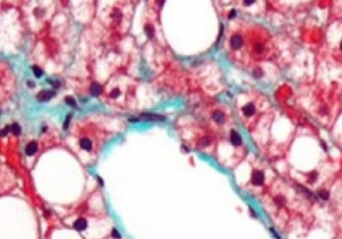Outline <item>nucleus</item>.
I'll return each mask as SVG.
<instances>
[{
    "label": "nucleus",
    "instance_id": "nucleus-23",
    "mask_svg": "<svg viewBox=\"0 0 342 239\" xmlns=\"http://www.w3.org/2000/svg\"><path fill=\"white\" fill-rule=\"evenodd\" d=\"M51 84L54 86V88H58V87H60V82L55 80V82H51Z\"/></svg>",
    "mask_w": 342,
    "mask_h": 239
},
{
    "label": "nucleus",
    "instance_id": "nucleus-16",
    "mask_svg": "<svg viewBox=\"0 0 342 239\" xmlns=\"http://www.w3.org/2000/svg\"><path fill=\"white\" fill-rule=\"evenodd\" d=\"M318 196L321 199H323V200H328V199H329V192L326 190H319L318 191Z\"/></svg>",
    "mask_w": 342,
    "mask_h": 239
},
{
    "label": "nucleus",
    "instance_id": "nucleus-21",
    "mask_svg": "<svg viewBox=\"0 0 342 239\" xmlns=\"http://www.w3.org/2000/svg\"><path fill=\"white\" fill-rule=\"evenodd\" d=\"M275 203H277V205H279V206L285 205V199L282 198V196H278V198H275Z\"/></svg>",
    "mask_w": 342,
    "mask_h": 239
},
{
    "label": "nucleus",
    "instance_id": "nucleus-1",
    "mask_svg": "<svg viewBox=\"0 0 342 239\" xmlns=\"http://www.w3.org/2000/svg\"><path fill=\"white\" fill-rule=\"evenodd\" d=\"M243 46V39H242L241 35H233L231 39H230V47L233 49H239Z\"/></svg>",
    "mask_w": 342,
    "mask_h": 239
},
{
    "label": "nucleus",
    "instance_id": "nucleus-2",
    "mask_svg": "<svg viewBox=\"0 0 342 239\" xmlns=\"http://www.w3.org/2000/svg\"><path fill=\"white\" fill-rule=\"evenodd\" d=\"M251 182H253V185H254V186H261L262 183L265 182V174L262 172V171H259V170H255L254 172H253Z\"/></svg>",
    "mask_w": 342,
    "mask_h": 239
},
{
    "label": "nucleus",
    "instance_id": "nucleus-8",
    "mask_svg": "<svg viewBox=\"0 0 342 239\" xmlns=\"http://www.w3.org/2000/svg\"><path fill=\"white\" fill-rule=\"evenodd\" d=\"M36 151H38V143H36V142H29L26 147V154L28 156H32Z\"/></svg>",
    "mask_w": 342,
    "mask_h": 239
},
{
    "label": "nucleus",
    "instance_id": "nucleus-3",
    "mask_svg": "<svg viewBox=\"0 0 342 239\" xmlns=\"http://www.w3.org/2000/svg\"><path fill=\"white\" fill-rule=\"evenodd\" d=\"M54 96H55V91L54 89H49V91H46V89H43V91H40V92L38 94V100L39 102H48L49 99H52Z\"/></svg>",
    "mask_w": 342,
    "mask_h": 239
},
{
    "label": "nucleus",
    "instance_id": "nucleus-27",
    "mask_svg": "<svg viewBox=\"0 0 342 239\" xmlns=\"http://www.w3.org/2000/svg\"><path fill=\"white\" fill-rule=\"evenodd\" d=\"M139 119H136V118H130V122H138Z\"/></svg>",
    "mask_w": 342,
    "mask_h": 239
},
{
    "label": "nucleus",
    "instance_id": "nucleus-10",
    "mask_svg": "<svg viewBox=\"0 0 342 239\" xmlns=\"http://www.w3.org/2000/svg\"><path fill=\"white\" fill-rule=\"evenodd\" d=\"M90 92L92 96H99L102 92V86L99 83H92L90 87Z\"/></svg>",
    "mask_w": 342,
    "mask_h": 239
},
{
    "label": "nucleus",
    "instance_id": "nucleus-26",
    "mask_svg": "<svg viewBox=\"0 0 342 239\" xmlns=\"http://www.w3.org/2000/svg\"><path fill=\"white\" fill-rule=\"evenodd\" d=\"M27 84H28L29 87H34V86H35V84H34V82H32V80H28V82H27Z\"/></svg>",
    "mask_w": 342,
    "mask_h": 239
},
{
    "label": "nucleus",
    "instance_id": "nucleus-5",
    "mask_svg": "<svg viewBox=\"0 0 342 239\" xmlns=\"http://www.w3.org/2000/svg\"><path fill=\"white\" fill-rule=\"evenodd\" d=\"M74 228H75L76 231H84L86 228H87V220L84 218H79L75 220V223H74Z\"/></svg>",
    "mask_w": 342,
    "mask_h": 239
},
{
    "label": "nucleus",
    "instance_id": "nucleus-15",
    "mask_svg": "<svg viewBox=\"0 0 342 239\" xmlns=\"http://www.w3.org/2000/svg\"><path fill=\"white\" fill-rule=\"evenodd\" d=\"M32 71H34V75L38 76V78H40V76L43 75L41 68H40V67H38V66H32Z\"/></svg>",
    "mask_w": 342,
    "mask_h": 239
},
{
    "label": "nucleus",
    "instance_id": "nucleus-4",
    "mask_svg": "<svg viewBox=\"0 0 342 239\" xmlns=\"http://www.w3.org/2000/svg\"><path fill=\"white\" fill-rule=\"evenodd\" d=\"M140 119H145V120H154V122H165L166 116L163 115H158V114H142Z\"/></svg>",
    "mask_w": 342,
    "mask_h": 239
},
{
    "label": "nucleus",
    "instance_id": "nucleus-19",
    "mask_svg": "<svg viewBox=\"0 0 342 239\" xmlns=\"http://www.w3.org/2000/svg\"><path fill=\"white\" fill-rule=\"evenodd\" d=\"M119 95H120V91H119V88H114L112 91H111V94H110L111 98H118Z\"/></svg>",
    "mask_w": 342,
    "mask_h": 239
},
{
    "label": "nucleus",
    "instance_id": "nucleus-13",
    "mask_svg": "<svg viewBox=\"0 0 342 239\" xmlns=\"http://www.w3.org/2000/svg\"><path fill=\"white\" fill-rule=\"evenodd\" d=\"M11 131L15 134V135H19V134L21 132V128H20V126H19L18 123H14L11 126Z\"/></svg>",
    "mask_w": 342,
    "mask_h": 239
},
{
    "label": "nucleus",
    "instance_id": "nucleus-24",
    "mask_svg": "<svg viewBox=\"0 0 342 239\" xmlns=\"http://www.w3.org/2000/svg\"><path fill=\"white\" fill-rule=\"evenodd\" d=\"M316 176H317V172L314 171V172H311V179H310V182H314L316 180Z\"/></svg>",
    "mask_w": 342,
    "mask_h": 239
},
{
    "label": "nucleus",
    "instance_id": "nucleus-7",
    "mask_svg": "<svg viewBox=\"0 0 342 239\" xmlns=\"http://www.w3.org/2000/svg\"><path fill=\"white\" fill-rule=\"evenodd\" d=\"M242 112L245 114L246 116H251L255 114V106L253 103H247L242 107Z\"/></svg>",
    "mask_w": 342,
    "mask_h": 239
},
{
    "label": "nucleus",
    "instance_id": "nucleus-25",
    "mask_svg": "<svg viewBox=\"0 0 342 239\" xmlns=\"http://www.w3.org/2000/svg\"><path fill=\"white\" fill-rule=\"evenodd\" d=\"M245 4H246V6H250V4H254V1H253V0H246Z\"/></svg>",
    "mask_w": 342,
    "mask_h": 239
},
{
    "label": "nucleus",
    "instance_id": "nucleus-12",
    "mask_svg": "<svg viewBox=\"0 0 342 239\" xmlns=\"http://www.w3.org/2000/svg\"><path fill=\"white\" fill-rule=\"evenodd\" d=\"M66 103L68 104V106H71V107H74V108H76L78 107V104H76V102H75V99L72 98V96H66Z\"/></svg>",
    "mask_w": 342,
    "mask_h": 239
},
{
    "label": "nucleus",
    "instance_id": "nucleus-22",
    "mask_svg": "<svg viewBox=\"0 0 342 239\" xmlns=\"http://www.w3.org/2000/svg\"><path fill=\"white\" fill-rule=\"evenodd\" d=\"M237 15V12H235V9H231L229 14V19H234V16Z\"/></svg>",
    "mask_w": 342,
    "mask_h": 239
},
{
    "label": "nucleus",
    "instance_id": "nucleus-9",
    "mask_svg": "<svg viewBox=\"0 0 342 239\" xmlns=\"http://www.w3.org/2000/svg\"><path fill=\"white\" fill-rule=\"evenodd\" d=\"M79 144H80V147L83 148V150H86V151L92 150V143H91V140H90V139H87V138H82L80 140H79Z\"/></svg>",
    "mask_w": 342,
    "mask_h": 239
},
{
    "label": "nucleus",
    "instance_id": "nucleus-18",
    "mask_svg": "<svg viewBox=\"0 0 342 239\" xmlns=\"http://www.w3.org/2000/svg\"><path fill=\"white\" fill-rule=\"evenodd\" d=\"M111 236L115 239H120V234H119V231L116 230V228H112V230H111Z\"/></svg>",
    "mask_w": 342,
    "mask_h": 239
},
{
    "label": "nucleus",
    "instance_id": "nucleus-20",
    "mask_svg": "<svg viewBox=\"0 0 342 239\" xmlns=\"http://www.w3.org/2000/svg\"><path fill=\"white\" fill-rule=\"evenodd\" d=\"M9 131H11V126H7L6 128H4V130H1V131H0V135H1V136H4V135H7V134H8Z\"/></svg>",
    "mask_w": 342,
    "mask_h": 239
},
{
    "label": "nucleus",
    "instance_id": "nucleus-28",
    "mask_svg": "<svg viewBox=\"0 0 342 239\" xmlns=\"http://www.w3.org/2000/svg\"><path fill=\"white\" fill-rule=\"evenodd\" d=\"M339 49L342 51V40H341V43H339Z\"/></svg>",
    "mask_w": 342,
    "mask_h": 239
},
{
    "label": "nucleus",
    "instance_id": "nucleus-14",
    "mask_svg": "<svg viewBox=\"0 0 342 239\" xmlns=\"http://www.w3.org/2000/svg\"><path fill=\"white\" fill-rule=\"evenodd\" d=\"M145 32L147 34L148 39H152V38H154V28H152L151 26H146V27H145Z\"/></svg>",
    "mask_w": 342,
    "mask_h": 239
},
{
    "label": "nucleus",
    "instance_id": "nucleus-11",
    "mask_svg": "<svg viewBox=\"0 0 342 239\" xmlns=\"http://www.w3.org/2000/svg\"><path fill=\"white\" fill-rule=\"evenodd\" d=\"M212 119H214L217 123H223V122H225V114L220 112V111H215V112L212 114Z\"/></svg>",
    "mask_w": 342,
    "mask_h": 239
},
{
    "label": "nucleus",
    "instance_id": "nucleus-6",
    "mask_svg": "<svg viewBox=\"0 0 342 239\" xmlns=\"http://www.w3.org/2000/svg\"><path fill=\"white\" fill-rule=\"evenodd\" d=\"M230 140H231V144L233 146H241L242 144V138H241V135L237 132V131H234L233 130L231 131V135H230Z\"/></svg>",
    "mask_w": 342,
    "mask_h": 239
},
{
    "label": "nucleus",
    "instance_id": "nucleus-17",
    "mask_svg": "<svg viewBox=\"0 0 342 239\" xmlns=\"http://www.w3.org/2000/svg\"><path fill=\"white\" fill-rule=\"evenodd\" d=\"M71 118H72V114H68V115H67V118H66V120H64V124H63V128H64V130H67V128H68V124H70Z\"/></svg>",
    "mask_w": 342,
    "mask_h": 239
}]
</instances>
